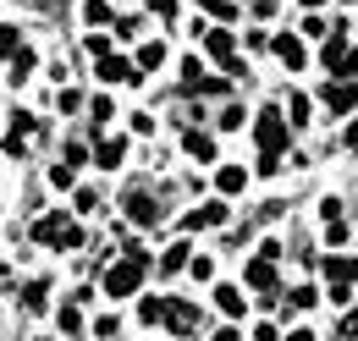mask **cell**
<instances>
[{
    "label": "cell",
    "mask_w": 358,
    "mask_h": 341,
    "mask_svg": "<svg viewBox=\"0 0 358 341\" xmlns=\"http://www.w3.org/2000/svg\"><path fill=\"white\" fill-rule=\"evenodd\" d=\"M34 242H45V248H83V226L66 210H50L45 220H34Z\"/></svg>",
    "instance_id": "1"
},
{
    "label": "cell",
    "mask_w": 358,
    "mask_h": 341,
    "mask_svg": "<svg viewBox=\"0 0 358 341\" xmlns=\"http://www.w3.org/2000/svg\"><path fill=\"white\" fill-rule=\"evenodd\" d=\"M143 270H149V259H143V254L116 259V264L105 270V298H133L138 281H143Z\"/></svg>",
    "instance_id": "2"
},
{
    "label": "cell",
    "mask_w": 358,
    "mask_h": 341,
    "mask_svg": "<svg viewBox=\"0 0 358 341\" xmlns=\"http://www.w3.org/2000/svg\"><path fill=\"white\" fill-rule=\"evenodd\" d=\"M287 127H292V116H281V105H265V110L254 116V143H259L265 154H281V149H287Z\"/></svg>",
    "instance_id": "3"
},
{
    "label": "cell",
    "mask_w": 358,
    "mask_h": 341,
    "mask_svg": "<svg viewBox=\"0 0 358 341\" xmlns=\"http://www.w3.org/2000/svg\"><path fill=\"white\" fill-rule=\"evenodd\" d=\"M348 34H331V44H325V72L331 78H353L358 72V50H348Z\"/></svg>",
    "instance_id": "4"
},
{
    "label": "cell",
    "mask_w": 358,
    "mask_h": 341,
    "mask_svg": "<svg viewBox=\"0 0 358 341\" xmlns=\"http://www.w3.org/2000/svg\"><path fill=\"white\" fill-rule=\"evenodd\" d=\"M325 110H331V116H353V110H358V83H353V78L325 83Z\"/></svg>",
    "instance_id": "5"
},
{
    "label": "cell",
    "mask_w": 358,
    "mask_h": 341,
    "mask_svg": "<svg viewBox=\"0 0 358 341\" xmlns=\"http://www.w3.org/2000/svg\"><path fill=\"white\" fill-rule=\"evenodd\" d=\"M166 331H171V336H193V331H199V308H193L187 298H171V308H166Z\"/></svg>",
    "instance_id": "6"
},
{
    "label": "cell",
    "mask_w": 358,
    "mask_h": 341,
    "mask_svg": "<svg viewBox=\"0 0 358 341\" xmlns=\"http://www.w3.org/2000/svg\"><path fill=\"white\" fill-rule=\"evenodd\" d=\"M94 78H99V83H138V66L127 55H105V61L94 66Z\"/></svg>",
    "instance_id": "7"
},
{
    "label": "cell",
    "mask_w": 358,
    "mask_h": 341,
    "mask_svg": "<svg viewBox=\"0 0 358 341\" xmlns=\"http://www.w3.org/2000/svg\"><path fill=\"white\" fill-rule=\"evenodd\" d=\"M270 50L281 55V66H287V72H298V66L309 61V50H303V39H298V34H275V39H270Z\"/></svg>",
    "instance_id": "8"
},
{
    "label": "cell",
    "mask_w": 358,
    "mask_h": 341,
    "mask_svg": "<svg viewBox=\"0 0 358 341\" xmlns=\"http://www.w3.org/2000/svg\"><path fill=\"white\" fill-rule=\"evenodd\" d=\"M204 50L226 66V61H237V34L231 28H204Z\"/></svg>",
    "instance_id": "9"
},
{
    "label": "cell",
    "mask_w": 358,
    "mask_h": 341,
    "mask_svg": "<svg viewBox=\"0 0 358 341\" xmlns=\"http://www.w3.org/2000/svg\"><path fill=\"white\" fill-rule=\"evenodd\" d=\"M127 220H133V226H155V220H160V204L133 187V193H127Z\"/></svg>",
    "instance_id": "10"
},
{
    "label": "cell",
    "mask_w": 358,
    "mask_h": 341,
    "mask_svg": "<svg viewBox=\"0 0 358 341\" xmlns=\"http://www.w3.org/2000/svg\"><path fill=\"white\" fill-rule=\"evenodd\" d=\"M122 154H127V138H99V143H94V166L99 170H116Z\"/></svg>",
    "instance_id": "11"
},
{
    "label": "cell",
    "mask_w": 358,
    "mask_h": 341,
    "mask_svg": "<svg viewBox=\"0 0 358 341\" xmlns=\"http://www.w3.org/2000/svg\"><path fill=\"white\" fill-rule=\"evenodd\" d=\"M243 275H248V286H254V292H275V259L259 254L248 270H243Z\"/></svg>",
    "instance_id": "12"
},
{
    "label": "cell",
    "mask_w": 358,
    "mask_h": 341,
    "mask_svg": "<svg viewBox=\"0 0 358 341\" xmlns=\"http://www.w3.org/2000/svg\"><path fill=\"white\" fill-rule=\"evenodd\" d=\"M34 66H39V55H34V50H28V44H17V50H11V55H6V78H11V83H22V78H28V72H34Z\"/></svg>",
    "instance_id": "13"
},
{
    "label": "cell",
    "mask_w": 358,
    "mask_h": 341,
    "mask_svg": "<svg viewBox=\"0 0 358 341\" xmlns=\"http://www.w3.org/2000/svg\"><path fill=\"white\" fill-rule=\"evenodd\" d=\"M325 275H331V281H348V286H353V281H358V259H348V254L325 259Z\"/></svg>",
    "instance_id": "14"
},
{
    "label": "cell",
    "mask_w": 358,
    "mask_h": 341,
    "mask_svg": "<svg viewBox=\"0 0 358 341\" xmlns=\"http://www.w3.org/2000/svg\"><path fill=\"white\" fill-rule=\"evenodd\" d=\"M187 154H193L199 166H210V160H215V138H210V132H187Z\"/></svg>",
    "instance_id": "15"
},
{
    "label": "cell",
    "mask_w": 358,
    "mask_h": 341,
    "mask_svg": "<svg viewBox=\"0 0 358 341\" xmlns=\"http://www.w3.org/2000/svg\"><path fill=\"white\" fill-rule=\"evenodd\" d=\"M215 187H221V193H243V187H248V170L243 166H221L215 170Z\"/></svg>",
    "instance_id": "16"
},
{
    "label": "cell",
    "mask_w": 358,
    "mask_h": 341,
    "mask_svg": "<svg viewBox=\"0 0 358 341\" xmlns=\"http://www.w3.org/2000/svg\"><path fill=\"white\" fill-rule=\"evenodd\" d=\"M215 308H221L226 319H243V292L237 286H215Z\"/></svg>",
    "instance_id": "17"
},
{
    "label": "cell",
    "mask_w": 358,
    "mask_h": 341,
    "mask_svg": "<svg viewBox=\"0 0 358 341\" xmlns=\"http://www.w3.org/2000/svg\"><path fill=\"white\" fill-rule=\"evenodd\" d=\"M187 264H193V254H187V242H171V248L160 254V270H166V275H177V270H187Z\"/></svg>",
    "instance_id": "18"
},
{
    "label": "cell",
    "mask_w": 358,
    "mask_h": 341,
    "mask_svg": "<svg viewBox=\"0 0 358 341\" xmlns=\"http://www.w3.org/2000/svg\"><path fill=\"white\" fill-rule=\"evenodd\" d=\"M166 308H171V298H143L138 303V319L143 325H166Z\"/></svg>",
    "instance_id": "19"
},
{
    "label": "cell",
    "mask_w": 358,
    "mask_h": 341,
    "mask_svg": "<svg viewBox=\"0 0 358 341\" xmlns=\"http://www.w3.org/2000/svg\"><path fill=\"white\" fill-rule=\"evenodd\" d=\"M45 292H50V286H45V281H28V286H22V308H28V314H45Z\"/></svg>",
    "instance_id": "20"
},
{
    "label": "cell",
    "mask_w": 358,
    "mask_h": 341,
    "mask_svg": "<svg viewBox=\"0 0 358 341\" xmlns=\"http://www.w3.org/2000/svg\"><path fill=\"white\" fill-rule=\"evenodd\" d=\"M83 22H89V28H105V22H110V0H89V6H83Z\"/></svg>",
    "instance_id": "21"
},
{
    "label": "cell",
    "mask_w": 358,
    "mask_h": 341,
    "mask_svg": "<svg viewBox=\"0 0 358 341\" xmlns=\"http://www.w3.org/2000/svg\"><path fill=\"white\" fill-rule=\"evenodd\" d=\"M287 116H292V127H303L309 122V94H287Z\"/></svg>",
    "instance_id": "22"
},
{
    "label": "cell",
    "mask_w": 358,
    "mask_h": 341,
    "mask_svg": "<svg viewBox=\"0 0 358 341\" xmlns=\"http://www.w3.org/2000/svg\"><path fill=\"white\" fill-rule=\"evenodd\" d=\"M160 61H166V44H160V39L138 44V66H160Z\"/></svg>",
    "instance_id": "23"
},
{
    "label": "cell",
    "mask_w": 358,
    "mask_h": 341,
    "mask_svg": "<svg viewBox=\"0 0 358 341\" xmlns=\"http://www.w3.org/2000/svg\"><path fill=\"white\" fill-rule=\"evenodd\" d=\"M303 39H331L336 34V22H320V17H303V28H298Z\"/></svg>",
    "instance_id": "24"
},
{
    "label": "cell",
    "mask_w": 358,
    "mask_h": 341,
    "mask_svg": "<svg viewBox=\"0 0 358 341\" xmlns=\"http://www.w3.org/2000/svg\"><path fill=\"white\" fill-rule=\"evenodd\" d=\"M50 182H55V187H72V182H78V166H72V160H61V166H50Z\"/></svg>",
    "instance_id": "25"
},
{
    "label": "cell",
    "mask_w": 358,
    "mask_h": 341,
    "mask_svg": "<svg viewBox=\"0 0 358 341\" xmlns=\"http://www.w3.org/2000/svg\"><path fill=\"white\" fill-rule=\"evenodd\" d=\"M72 210H78V215H94V210H99V193H94V187H83V193L72 198Z\"/></svg>",
    "instance_id": "26"
},
{
    "label": "cell",
    "mask_w": 358,
    "mask_h": 341,
    "mask_svg": "<svg viewBox=\"0 0 358 341\" xmlns=\"http://www.w3.org/2000/svg\"><path fill=\"white\" fill-rule=\"evenodd\" d=\"M61 331H66V336H78V331H83V314H78V308H72V303H66V308H61Z\"/></svg>",
    "instance_id": "27"
},
{
    "label": "cell",
    "mask_w": 358,
    "mask_h": 341,
    "mask_svg": "<svg viewBox=\"0 0 358 341\" xmlns=\"http://www.w3.org/2000/svg\"><path fill=\"white\" fill-rule=\"evenodd\" d=\"M187 270H193V281H215V259H193V264H187Z\"/></svg>",
    "instance_id": "28"
},
{
    "label": "cell",
    "mask_w": 358,
    "mask_h": 341,
    "mask_svg": "<svg viewBox=\"0 0 358 341\" xmlns=\"http://www.w3.org/2000/svg\"><path fill=\"white\" fill-rule=\"evenodd\" d=\"M314 303H320L314 286H292V308H314Z\"/></svg>",
    "instance_id": "29"
},
{
    "label": "cell",
    "mask_w": 358,
    "mask_h": 341,
    "mask_svg": "<svg viewBox=\"0 0 358 341\" xmlns=\"http://www.w3.org/2000/svg\"><path fill=\"white\" fill-rule=\"evenodd\" d=\"M336 336H342V341H358V314H342V325H336Z\"/></svg>",
    "instance_id": "30"
},
{
    "label": "cell",
    "mask_w": 358,
    "mask_h": 341,
    "mask_svg": "<svg viewBox=\"0 0 358 341\" xmlns=\"http://www.w3.org/2000/svg\"><path fill=\"white\" fill-rule=\"evenodd\" d=\"M116 34H122V39H138V34H143V22H138V17H122V22H116Z\"/></svg>",
    "instance_id": "31"
},
{
    "label": "cell",
    "mask_w": 358,
    "mask_h": 341,
    "mask_svg": "<svg viewBox=\"0 0 358 341\" xmlns=\"http://www.w3.org/2000/svg\"><path fill=\"white\" fill-rule=\"evenodd\" d=\"M221 127H226V132L243 127V105H226V110H221Z\"/></svg>",
    "instance_id": "32"
},
{
    "label": "cell",
    "mask_w": 358,
    "mask_h": 341,
    "mask_svg": "<svg viewBox=\"0 0 358 341\" xmlns=\"http://www.w3.org/2000/svg\"><path fill=\"white\" fill-rule=\"evenodd\" d=\"M89 55H94V61H105V55H110V39H105V34H94V39H89Z\"/></svg>",
    "instance_id": "33"
},
{
    "label": "cell",
    "mask_w": 358,
    "mask_h": 341,
    "mask_svg": "<svg viewBox=\"0 0 358 341\" xmlns=\"http://www.w3.org/2000/svg\"><path fill=\"white\" fill-rule=\"evenodd\" d=\"M275 170H281V154H265V149H259V176H275Z\"/></svg>",
    "instance_id": "34"
},
{
    "label": "cell",
    "mask_w": 358,
    "mask_h": 341,
    "mask_svg": "<svg viewBox=\"0 0 358 341\" xmlns=\"http://www.w3.org/2000/svg\"><path fill=\"white\" fill-rule=\"evenodd\" d=\"M61 110H83V94L78 88H61Z\"/></svg>",
    "instance_id": "35"
},
{
    "label": "cell",
    "mask_w": 358,
    "mask_h": 341,
    "mask_svg": "<svg viewBox=\"0 0 358 341\" xmlns=\"http://www.w3.org/2000/svg\"><path fill=\"white\" fill-rule=\"evenodd\" d=\"M199 6H204L210 17H231V0H199Z\"/></svg>",
    "instance_id": "36"
},
{
    "label": "cell",
    "mask_w": 358,
    "mask_h": 341,
    "mask_svg": "<svg viewBox=\"0 0 358 341\" xmlns=\"http://www.w3.org/2000/svg\"><path fill=\"white\" fill-rule=\"evenodd\" d=\"M254 341H281V331L275 325H254Z\"/></svg>",
    "instance_id": "37"
},
{
    "label": "cell",
    "mask_w": 358,
    "mask_h": 341,
    "mask_svg": "<svg viewBox=\"0 0 358 341\" xmlns=\"http://www.w3.org/2000/svg\"><path fill=\"white\" fill-rule=\"evenodd\" d=\"M149 11H160V17H177V0H149Z\"/></svg>",
    "instance_id": "38"
},
{
    "label": "cell",
    "mask_w": 358,
    "mask_h": 341,
    "mask_svg": "<svg viewBox=\"0 0 358 341\" xmlns=\"http://www.w3.org/2000/svg\"><path fill=\"white\" fill-rule=\"evenodd\" d=\"M342 143H353V149H358V116L348 122V132H342Z\"/></svg>",
    "instance_id": "39"
},
{
    "label": "cell",
    "mask_w": 358,
    "mask_h": 341,
    "mask_svg": "<svg viewBox=\"0 0 358 341\" xmlns=\"http://www.w3.org/2000/svg\"><path fill=\"white\" fill-rule=\"evenodd\" d=\"M210 341H243V336H237V331H215Z\"/></svg>",
    "instance_id": "40"
},
{
    "label": "cell",
    "mask_w": 358,
    "mask_h": 341,
    "mask_svg": "<svg viewBox=\"0 0 358 341\" xmlns=\"http://www.w3.org/2000/svg\"><path fill=\"white\" fill-rule=\"evenodd\" d=\"M287 341H314V331H292V336H287Z\"/></svg>",
    "instance_id": "41"
},
{
    "label": "cell",
    "mask_w": 358,
    "mask_h": 341,
    "mask_svg": "<svg viewBox=\"0 0 358 341\" xmlns=\"http://www.w3.org/2000/svg\"><path fill=\"white\" fill-rule=\"evenodd\" d=\"M303 6H309V11H314V6H325V0H303Z\"/></svg>",
    "instance_id": "42"
},
{
    "label": "cell",
    "mask_w": 358,
    "mask_h": 341,
    "mask_svg": "<svg viewBox=\"0 0 358 341\" xmlns=\"http://www.w3.org/2000/svg\"><path fill=\"white\" fill-rule=\"evenodd\" d=\"M342 6H358V0H342Z\"/></svg>",
    "instance_id": "43"
},
{
    "label": "cell",
    "mask_w": 358,
    "mask_h": 341,
    "mask_svg": "<svg viewBox=\"0 0 358 341\" xmlns=\"http://www.w3.org/2000/svg\"><path fill=\"white\" fill-rule=\"evenodd\" d=\"M39 6H55V0H39Z\"/></svg>",
    "instance_id": "44"
},
{
    "label": "cell",
    "mask_w": 358,
    "mask_h": 341,
    "mask_svg": "<svg viewBox=\"0 0 358 341\" xmlns=\"http://www.w3.org/2000/svg\"><path fill=\"white\" fill-rule=\"evenodd\" d=\"M39 341H55V336H39Z\"/></svg>",
    "instance_id": "45"
}]
</instances>
